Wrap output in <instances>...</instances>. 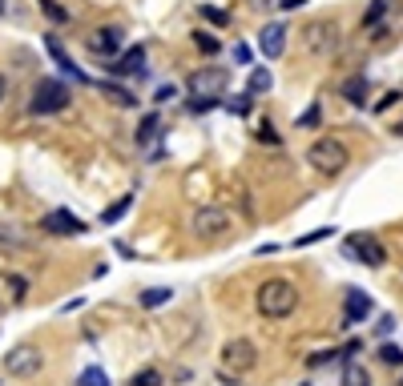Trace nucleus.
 I'll return each mask as SVG.
<instances>
[{
	"label": "nucleus",
	"mask_w": 403,
	"mask_h": 386,
	"mask_svg": "<svg viewBox=\"0 0 403 386\" xmlns=\"http://www.w3.org/2000/svg\"><path fill=\"white\" fill-rule=\"evenodd\" d=\"M250 8H259V12H270V8H279V0H246Z\"/></svg>",
	"instance_id": "obj_35"
},
{
	"label": "nucleus",
	"mask_w": 403,
	"mask_h": 386,
	"mask_svg": "<svg viewBox=\"0 0 403 386\" xmlns=\"http://www.w3.org/2000/svg\"><path fill=\"white\" fill-rule=\"evenodd\" d=\"M379 363L383 366H403V350L400 346H391V342H383L379 346Z\"/></svg>",
	"instance_id": "obj_26"
},
{
	"label": "nucleus",
	"mask_w": 403,
	"mask_h": 386,
	"mask_svg": "<svg viewBox=\"0 0 403 386\" xmlns=\"http://www.w3.org/2000/svg\"><path fill=\"white\" fill-rule=\"evenodd\" d=\"M319 117H323V109H319V105H310L307 113L299 117V129H315V125H319Z\"/></svg>",
	"instance_id": "obj_30"
},
{
	"label": "nucleus",
	"mask_w": 403,
	"mask_h": 386,
	"mask_svg": "<svg viewBox=\"0 0 403 386\" xmlns=\"http://www.w3.org/2000/svg\"><path fill=\"white\" fill-rule=\"evenodd\" d=\"M222 366L234 370V374L254 370V366H259V350H254V342L250 338H230L226 342V350H222Z\"/></svg>",
	"instance_id": "obj_6"
},
{
	"label": "nucleus",
	"mask_w": 403,
	"mask_h": 386,
	"mask_svg": "<svg viewBox=\"0 0 403 386\" xmlns=\"http://www.w3.org/2000/svg\"><path fill=\"white\" fill-rule=\"evenodd\" d=\"M129 205H133V193H125V197H118V202L109 205L105 213H101V226H113V222H121L125 213H129Z\"/></svg>",
	"instance_id": "obj_20"
},
{
	"label": "nucleus",
	"mask_w": 403,
	"mask_h": 386,
	"mask_svg": "<svg viewBox=\"0 0 403 386\" xmlns=\"http://www.w3.org/2000/svg\"><path fill=\"white\" fill-rule=\"evenodd\" d=\"M299 41H303V48L310 57H331L339 48V41H343V28H339V21H307Z\"/></svg>",
	"instance_id": "obj_3"
},
{
	"label": "nucleus",
	"mask_w": 403,
	"mask_h": 386,
	"mask_svg": "<svg viewBox=\"0 0 403 386\" xmlns=\"http://www.w3.org/2000/svg\"><path fill=\"white\" fill-rule=\"evenodd\" d=\"M307 161H310V169H319L323 177H339L351 165V153H347V145L339 137H319V141H310Z\"/></svg>",
	"instance_id": "obj_2"
},
{
	"label": "nucleus",
	"mask_w": 403,
	"mask_h": 386,
	"mask_svg": "<svg viewBox=\"0 0 403 386\" xmlns=\"http://www.w3.org/2000/svg\"><path fill=\"white\" fill-rule=\"evenodd\" d=\"M331 233H339V229H335V226H323V229H315V233H303L294 246H315V242H327Z\"/></svg>",
	"instance_id": "obj_28"
},
{
	"label": "nucleus",
	"mask_w": 403,
	"mask_h": 386,
	"mask_svg": "<svg viewBox=\"0 0 403 386\" xmlns=\"http://www.w3.org/2000/svg\"><path fill=\"white\" fill-rule=\"evenodd\" d=\"M77 386H109V374H105L101 366H85V370L77 374Z\"/></svg>",
	"instance_id": "obj_23"
},
{
	"label": "nucleus",
	"mask_w": 403,
	"mask_h": 386,
	"mask_svg": "<svg viewBox=\"0 0 403 386\" xmlns=\"http://www.w3.org/2000/svg\"><path fill=\"white\" fill-rule=\"evenodd\" d=\"M85 45H89V52H93L97 61H118V52H121V32H118V28H93Z\"/></svg>",
	"instance_id": "obj_12"
},
{
	"label": "nucleus",
	"mask_w": 403,
	"mask_h": 386,
	"mask_svg": "<svg viewBox=\"0 0 403 386\" xmlns=\"http://www.w3.org/2000/svg\"><path fill=\"white\" fill-rule=\"evenodd\" d=\"M190 229L198 233V238H218V233L230 229V213H226L222 205H202V209L190 218Z\"/></svg>",
	"instance_id": "obj_7"
},
{
	"label": "nucleus",
	"mask_w": 403,
	"mask_h": 386,
	"mask_svg": "<svg viewBox=\"0 0 403 386\" xmlns=\"http://www.w3.org/2000/svg\"><path fill=\"white\" fill-rule=\"evenodd\" d=\"M226 81H230L226 68H214V65L202 68V73L190 77V97H214V101H218V97L226 93Z\"/></svg>",
	"instance_id": "obj_9"
},
{
	"label": "nucleus",
	"mask_w": 403,
	"mask_h": 386,
	"mask_svg": "<svg viewBox=\"0 0 403 386\" xmlns=\"http://www.w3.org/2000/svg\"><path fill=\"white\" fill-rule=\"evenodd\" d=\"M174 93H178L174 85H162V89H158V101H174Z\"/></svg>",
	"instance_id": "obj_38"
},
{
	"label": "nucleus",
	"mask_w": 403,
	"mask_h": 386,
	"mask_svg": "<svg viewBox=\"0 0 403 386\" xmlns=\"http://www.w3.org/2000/svg\"><path fill=\"white\" fill-rule=\"evenodd\" d=\"M45 52H48V57H53V61H57V68H61L65 77H73L77 85H89V77H85L81 68L73 65V57H69V52H65V48H61V41H57V37H45Z\"/></svg>",
	"instance_id": "obj_13"
},
{
	"label": "nucleus",
	"mask_w": 403,
	"mask_h": 386,
	"mask_svg": "<svg viewBox=\"0 0 403 386\" xmlns=\"http://www.w3.org/2000/svg\"><path fill=\"white\" fill-rule=\"evenodd\" d=\"M250 101H254V97H226L222 105H226L234 117H246V113H250Z\"/></svg>",
	"instance_id": "obj_27"
},
{
	"label": "nucleus",
	"mask_w": 403,
	"mask_h": 386,
	"mask_svg": "<svg viewBox=\"0 0 403 386\" xmlns=\"http://www.w3.org/2000/svg\"><path fill=\"white\" fill-rule=\"evenodd\" d=\"M214 105H218L214 97H190V113H210Z\"/></svg>",
	"instance_id": "obj_31"
},
{
	"label": "nucleus",
	"mask_w": 403,
	"mask_h": 386,
	"mask_svg": "<svg viewBox=\"0 0 403 386\" xmlns=\"http://www.w3.org/2000/svg\"><path fill=\"white\" fill-rule=\"evenodd\" d=\"M41 366H45V354H41L32 342H21V346H12V350L4 354V370H8L12 378H32Z\"/></svg>",
	"instance_id": "obj_5"
},
{
	"label": "nucleus",
	"mask_w": 403,
	"mask_h": 386,
	"mask_svg": "<svg viewBox=\"0 0 403 386\" xmlns=\"http://www.w3.org/2000/svg\"><path fill=\"white\" fill-rule=\"evenodd\" d=\"M202 12H206V17H210L214 24H226V21H230V17H226L222 8H214V4H202Z\"/></svg>",
	"instance_id": "obj_33"
},
{
	"label": "nucleus",
	"mask_w": 403,
	"mask_h": 386,
	"mask_svg": "<svg viewBox=\"0 0 403 386\" xmlns=\"http://www.w3.org/2000/svg\"><path fill=\"white\" fill-rule=\"evenodd\" d=\"M194 45H198V52H206V57H214V52L222 48V41H218L214 32H194Z\"/></svg>",
	"instance_id": "obj_25"
},
{
	"label": "nucleus",
	"mask_w": 403,
	"mask_h": 386,
	"mask_svg": "<svg viewBox=\"0 0 403 386\" xmlns=\"http://www.w3.org/2000/svg\"><path fill=\"white\" fill-rule=\"evenodd\" d=\"M158 125H162V117L158 113H145L142 117V125H138V145H153V137H158Z\"/></svg>",
	"instance_id": "obj_19"
},
{
	"label": "nucleus",
	"mask_w": 403,
	"mask_h": 386,
	"mask_svg": "<svg viewBox=\"0 0 403 386\" xmlns=\"http://www.w3.org/2000/svg\"><path fill=\"white\" fill-rule=\"evenodd\" d=\"M259 137L266 141V145H279V141H283V137L274 133V125H262V129H259Z\"/></svg>",
	"instance_id": "obj_34"
},
{
	"label": "nucleus",
	"mask_w": 403,
	"mask_h": 386,
	"mask_svg": "<svg viewBox=\"0 0 403 386\" xmlns=\"http://www.w3.org/2000/svg\"><path fill=\"white\" fill-rule=\"evenodd\" d=\"M270 85H274L270 73H266V68H254L250 81H246V97H262V93H270Z\"/></svg>",
	"instance_id": "obj_21"
},
{
	"label": "nucleus",
	"mask_w": 403,
	"mask_h": 386,
	"mask_svg": "<svg viewBox=\"0 0 403 386\" xmlns=\"http://www.w3.org/2000/svg\"><path fill=\"white\" fill-rule=\"evenodd\" d=\"M4 97H8V77L0 73V105H4Z\"/></svg>",
	"instance_id": "obj_39"
},
{
	"label": "nucleus",
	"mask_w": 403,
	"mask_h": 386,
	"mask_svg": "<svg viewBox=\"0 0 403 386\" xmlns=\"http://www.w3.org/2000/svg\"><path fill=\"white\" fill-rule=\"evenodd\" d=\"M371 294L363 290H347V310H343V326H359L363 318H371Z\"/></svg>",
	"instance_id": "obj_14"
},
{
	"label": "nucleus",
	"mask_w": 403,
	"mask_h": 386,
	"mask_svg": "<svg viewBox=\"0 0 403 386\" xmlns=\"http://www.w3.org/2000/svg\"><path fill=\"white\" fill-rule=\"evenodd\" d=\"M339 386H371L367 366H363V363H347V366H343V378H339Z\"/></svg>",
	"instance_id": "obj_18"
},
{
	"label": "nucleus",
	"mask_w": 403,
	"mask_h": 386,
	"mask_svg": "<svg viewBox=\"0 0 403 386\" xmlns=\"http://www.w3.org/2000/svg\"><path fill=\"white\" fill-rule=\"evenodd\" d=\"M41 229L53 233V238H77V233H85V222L81 218H73L69 209H53L41 218Z\"/></svg>",
	"instance_id": "obj_11"
},
{
	"label": "nucleus",
	"mask_w": 403,
	"mask_h": 386,
	"mask_svg": "<svg viewBox=\"0 0 403 386\" xmlns=\"http://www.w3.org/2000/svg\"><path fill=\"white\" fill-rule=\"evenodd\" d=\"M286 37H290V28H286L283 21L262 24V32H259V52L266 57V61H279V57L286 52Z\"/></svg>",
	"instance_id": "obj_10"
},
{
	"label": "nucleus",
	"mask_w": 403,
	"mask_h": 386,
	"mask_svg": "<svg viewBox=\"0 0 403 386\" xmlns=\"http://www.w3.org/2000/svg\"><path fill=\"white\" fill-rule=\"evenodd\" d=\"M113 65V73L118 77H145V48L138 45V48H129L121 61H109Z\"/></svg>",
	"instance_id": "obj_15"
},
{
	"label": "nucleus",
	"mask_w": 403,
	"mask_h": 386,
	"mask_svg": "<svg viewBox=\"0 0 403 386\" xmlns=\"http://www.w3.org/2000/svg\"><path fill=\"white\" fill-rule=\"evenodd\" d=\"M387 17V0H375L371 8H367V17H363V28H371V24H379Z\"/></svg>",
	"instance_id": "obj_29"
},
{
	"label": "nucleus",
	"mask_w": 403,
	"mask_h": 386,
	"mask_svg": "<svg viewBox=\"0 0 403 386\" xmlns=\"http://www.w3.org/2000/svg\"><path fill=\"white\" fill-rule=\"evenodd\" d=\"M133 386H162V374H158V370H142V374L133 378Z\"/></svg>",
	"instance_id": "obj_32"
},
{
	"label": "nucleus",
	"mask_w": 403,
	"mask_h": 386,
	"mask_svg": "<svg viewBox=\"0 0 403 386\" xmlns=\"http://www.w3.org/2000/svg\"><path fill=\"white\" fill-rule=\"evenodd\" d=\"M37 8H41V12H45L53 24H69L73 21L69 8H65V4H57V0H37Z\"/></svg>",
	"instance_id": "obj_22"
},
{
	"label": "nucleus",
	"mask_w": 403,
	"mask_h": 386,
	"mask_svg": "<svg viewBox=\"0 0 403 386\" xmlns=\"http://www.w3.org/2000/svg\"><path fill=\"white\" fill-rule=\"evenodd\" d=\"M169 298H174V290H166V286H153V290H145V294H142V306H145V310H158V306H166Z\"/></svg>",
	"instance_id": "obj_24"
},
{
	"label": "nucleus",
	"mask_w": 403,
	"mask_h": 386,
	"mask_svg": "<svg viewBox=\"0 0 403 386\" xmlns=\"http://www.w3.org/2000/svg\"><path fill=\"white\" fill-rule=\"evenodd\" d=\"M299 310V290L286 278H266L259 286V314L262 318H290Z\"/></svg>",
	"instance_id": "obj_1"
},
{
	"label": "nucleus",
	"mask_w": 403,
	"mask_h": 386,
	"mask_svg": "<svg viewBox=\"0 0 403 386\" xmlns=\"http://www.w3.org/2000/svg\"><path fill=\"white\" fill-rule=\"evenodd\" d=\"M395 137H403V117H400V121H395Z\"/></svg>",
	"instance_id": "obj_40"
},
{
	"label": "nucleus",
	"mask_w": 403,
	"mask_h": 386,
	"mask_svg": "<svg viewBox=\"0 0 403 386\" xmlns=\"http://www.w3.org/2000/svg\"><path fill=\"white\" fill-rule=\"evenodd\" d=\"M391 105H400V93H387V97H383V105H375V109L383 113V109H391Z\"/></svg>",
	"instance_id": "obj_37"
},
{
	"label": "nucleus",
	"mask_w": 403,
	"mask_h": 386,
	"mask_svg": "<svg viewBox=\"0 0 403 386\" xmlns=\"http://www.w3.org/2000/svg\"><path fill=\"white\" fill-rule=\"evenodd\" d=\"M391 330H395V318H391V314H383V318H379V334H391Z\"/></svg>",
	"instance_id": "obj_36"
},
{
	"label": "nucleus",
	"mask_w": 403,
	"mask_h": 386,
	"mask_svg": "<svg viewBox=\"0 0 403 386\" xmlns=\"http://www.w3.org/2000/svg\"><path fill=\"white\" fill-rule=\"evenodd\" d=\"M97 89L105 93V101H113L118 109H138V97H133L129 89H121V85H113V81H101Z\"/></svg>",
	"instance_id": "obj_17"
},
{
	"label": "nucleus",
	"mask_w": 403,
	"mask_h": 386,
	"mask_svg": "<svg viewBox=\"0 0 403 386\" xmlns=\"http://www.w3.org/2000/svg\"><path fill=\"white\" fill-rule=\"evenodd\" d=\"M65 105H69V89H65L57 77H41L37 89H32V105H28V109L37 117H53V113H61Z\"/></svg>",
	"instance_id": "obj_4"
},
{
	"label": "nucleus",
	"mask_w": 403,
	"mask_h": 386,
	"mask_svg": "<svg viewBox=\"0 0 403 386\" xmlns=\"http://www.w3.org/2000/svg\"><path fill=\"white\" fill-rule=\"evenodd\" d=\"M343 97H347V101H351L355 109H363V105H367V97H371V81H367L363 73L347 77V81H343Z\"/></svg>",
	"instance_id": "obj_16"
},
{
	"label": "nucleus",
	"mask_w": 403,
	"mask_h": 386,
	"mask_svg": "<svg viewBox=\"0 0 403 386\" xmlns=\"http://www.w3.org/2000/svg\"><path fill=\"white\" fill-rule=\"evenodd\" d=\"M343 253L355 258V262H363V266H383V262H387V250H383L371 233H355V238L343 246Z\"/></svg>",
	"instance_id": "obj_8"
},
{
	"label": "nucleus",
	"mask_w": 403,
	"mask_h": 386,
	"mask_svg": "<svg viewBox=\"0 0 403 386\" xmlns=\"http://www.w3.org/2000/svg\"><path fill=\"white\" fill-rule=\"evenodd\" d=\"M0 17H4V0H0Z\"/></svg>",
	"instance_id": "obj_41"
}]
</instances>
